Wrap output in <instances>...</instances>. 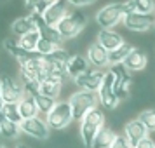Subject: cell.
Wrapping results in <instances>:
<instances>
[{
    "instance_id": "cell-28",
    "label": "cell",
    "mask_w": 155,
    "mask_h": 148,
    "mask_svg": "<svg viewBox=\"0 0 155 148\" xmlns=\"http://www.w3.org/2000/svg\"><path fill=\"white\" fill-rule=\"evenodd\" d=\"M2 112L5 115V119L11 120V122H14V124H18V126L23 122V117H21V113H19L18 103H4L2 105Z\"/></svg>"
},
{
    "instance_id": "cell-37",
    "label": "cell",
    "mask_w": 155,
    "mask_h": 148,
    "mask_svg": "<svg viewBox=\"0 0 155 148\" xmlns=\"http://www.w3.org/2000/svg\"><path fill=\"white\" fill-rule=\"evenodd\" d=\"M16 148H30L28 145H25V143H19V145H16Z\"/></svg>"
},
{
    "instance_id": "cell-15",
    "label": "cell",
    "mask_w": 155,
    "mask_h": 148,
    "mask_svg": "<svg viewBox=\"0 0 155 148\" xmlns=\"http://www.w3.org/2000/svg\"><path fill=\"white\" fill-rule=\"evenodd\" d=\"M96 38H98L96 42H98L99 45H103L108 52L115 51L117 47H120V45L124 44L122 35H120V33H117L115 30H99Z\"/></svg>"
},
{
    "instance_id": "cell-7",
    "label": "cell",
    "mask_w": 155,
    "mask_h": 148,
    "mask_svg": "<svg viewBox=\"0 0 155 148\" xmlns=\"http://www.w3.org/2000/svg\"><path fill=\"white\" fill-rule=\"evenodd\" d=\"M106 71L98 70V68H89L87 71H84L80 77L75 78V84L80 91H89V92H98L103 80H105Z\"/></svg>"
},
{
    "instance_id": "cell-10",
    "label": "cell",
    "mask_w": 155,
    "mask_h": 148,
    "mask_svg": "<svg viewBox=\"0 0 155 148\" xmlns=\"http://www.w3.org/2000/svg\"><path fill=\"white\" fill-rule=\"evenodd\" d=\"M19 131L31 136V138H35V140H47L51 129L47 126L45 119H42L38 115V117H33V119L23 120L21 124H19Z\"/></svg>"
},
{
    "instance_id": "cell-23",
    "label": "cell",
    "mask_w": 155,
    "mask_h": 148,
    "mask_svg": "<svg viewBox=\"0 0 155 148\" xmlns=\"http://www.w3.org/2000/svg\"><path fill=\"white\" fill-rule=\"evenodd\" d=\"M134 47L131 45V44L124 42L120 47H117L115 51H112V52H108V61H110V64H113V66H117V64H122L124 61H126V58L131 54V51H133Z\"/></svg>"
},
{
    "instance_id": "cell-9",
    "label": "cell",
    "mask_w": 155,
    "mask_h": 148,
    "mask_svg": "<svg viewBox=\"0 0 155 148\" xmlns=\"http://www.w3.org/2000/svg\"><path fill=\"white\" fill-rule=\"evenodd\" d=\"M122 25L131 31H147L155 25V12L152 14H140V12H129L124 16Z\"/></svg>"
},
{
    "instance_id": "cell-11",
    "label": "cell",
    "mask_w": 155,
    "mask_h": 148,
    "mask_svg": "<svg viewBox=\"0 0 155 148\" xmlns=\"http://www.w3.org/2000/svg\"><path fill=\"white\" fill-rule=\"evenodd\" d=\"M112 71L115 73V82H113V92L119 98V101L126 99L129 96V84H131V75L124 68V64L113 66Z\"/></svg>"
},
{
    "instance_id": "cell-8",
    "label": "cell",
    "mask_w": 155,
    "mask_h": 148,
    "mask_svg": "<svg viewBox=\"0 0 155 148\" xmlns=\"http://www.w3.org/2000/svg\"><path fill=\"white\" fill-rule=\"evenodd\" d=\"M0 85H2L4 103H19L23 96H25V89H23L21 80H16L11 75H4L0 78Z\"/></svg>"
},
{
    "instance_id": "cell-29",
    "label": "cell",
    "mask_w": 155,
    "mask_h": 148,
    "mask_svg": "<svg viewBox=\"0 0 155 148\" xmlns=\"http://www.w3.org/2000/svg\"><path fill=\"white\" fill-rule=\"evenodd\" d=\"M138 119L143 126L147 127V131H155V108H148V110H143L140 112Z\"/></svg>"
},
{
    "instance_id": "cell-39",
    "label": "cell",
    "mask_w": 155,
    "mask_h": 148,
    "mask_svg": "<svg viewBox=\"0 0 155 148\" xmlns=\"http://www.w3.org/2000/svg\"><path fill=\"white\" fill-rule=\"evenodd\" d=\"M0 105H4V98H2V85H0Z\"/></svg>"
},
{
    "instance_id": "cell-41",
    "label": "cell",
    "mask_w": 155,
    "mask_h": 148,
    "mask_svg": "<svg viewBox=\"0 0 155 148\" xmlns=\"http://www.w3.org/2000/svg\"><path fill=\"white\" fill-rule=\"evenodd\" d=\"M0 2H4V0H0Z\"/></svg>"
},
{
    "instance_id": "cell-6",
    "label": "cell",
    "mask_w": 155,
    "mask_h": 148,
    "mask_svg": "<svg viewBox=\"0 0 155 148\" xmlns=\"http://www.w3.org/2000/svg\"><path fill=\"white\" fill-rule=\"evenodd\" d=\"M113 82H115V73L112 70H108L105 75V80H103V84L98 91L99 105L106 110H115L117 105H119V98L113 92Z\"/></svg>"
},
{
    "instance_id": "cell-27",
    "label": "cell",
    "mask_w": 155,
    "mask_h": 148,
    "mask_svg": "<svg viewBox=\"0 0 155 148\" xmlns=\"http://www.w3.org/2000/svg\"><path fill=\"white\" fill-rule=\"evenodd\" d=\"M35 103H37V108H38V115L47 117V115L51 113V110L56 106L58 101L54 98H49V96L38 94V96H35Z\"/></svg>"
},
{
    "instance_id": "cell-5",
    "label": "cell",
    "mask_w": 155,
    "mask_h": 148,
    "mask_svg": "<svg viewBox=\"0 0 155 148\" xmlns=\"http://www.w3.org/2000/svg\"><path fill=\"white\" fill-rule=\"evenodd\" d=\"M71 120H73V113H71V106L68 101H58L56 106L45 117V122H47L49 129H54V131L66 129L71 124Z\"/></svg>"
},
{
    "instance_id": "cell-25",
    "label": "cell",
    "mask_w": 155,
    "mask_h": 148,
    "mask_svg": "<svg viewBox=\"0 0 155 148\" xmlns=\"http://www.w3.org/2000/svg\"><path fill=\"white\" fill-rule=\"evenodd\" d=\"M19 133H21L19 131V126L5 119V115L2 112V105H0V134L4 138H16Z\"/></svg>"
},
{
    "instance_id": "cell-19",
    "label": "cell",
    "mask_w": 155,
    "mask_h": 148,
    "mask_svg": "<svg viewBox=\"0 0 155 148\" xmlns=\"http://www.w3.org/2000/svg\"><path fill=\"white\" fill-rule=\"evenodd\" d=\"M115 138H117V133H115L113 129H110V127L103 126L101 131L96 134V138H94V141H92L91 148H112Z\"/></svg>"
},
{
    "instance_id": "cell-26",
    "label": "cell",
    "mask_w": 155,
    "mask_h": 148,
    "mask_svg": "<svg viewBox=\"0 0 155 148\" xmlns=\"http://www.w3.org/2000/svg\"><path fill=\"white\" fill-rule=\"evenodd\" d=\"M61 87H63V82L59 80H44L40 84V94L56 99L61 94Z\"/></svg>"
},
{
    "instance_id": "cell-32",
    "label": "cell",
    "mask_w": 155,
    "mask_h": 148,
    "mask_svg": "<svg viewBox=\"0 0 155 148\" xmlns=\"http://www.w3.org/2000/svg\"><path fill=\"white\" fill-rule=\"evenodd\" d=\"M56 49H58L56 44H52L51 40H47V38H42V37H40L38 45H37V54H38V56H49V54H52Z\"/></svg>"
},
{
    "instance_id": "cell-13",
    "label": "cell",
    "mask_w": 155,
    "mask_h": 148,
    "mask_svg": "<svg viewBox=\"0 0 155 148\" xmlns=\"http://www.w3.org/2000/svg\"><path fill=\"white\" fill-rule=\"evenodd\" d=\"M68 5H70V4H68L66 0H58L52 5H49L47 11L44 12L45 23H47L49 26H58V25L61 23V19L70 12V11H68Z\"/></svg>"
},
{
    "instance_id": "cell-16",
    "label": "cell",
    "mask_w": 155,
    "mask_h": 148,
    "mask_svg": "<svg viewBox=\"0 0 155 148\" xmlns=\"http://www.w3.org/2000/svg\"><path fill=\"white\" fill-rule=\"evenodd\" d=\"M4 49H5L7 54H11V56L14 58L19 64L25 63L26 59H30V58H33L37 54V52H28V51H25L21 45H19L18 38H5V40H4Z\"/></svg>"
},
{
    "instance_id": "cell-12",
    "label": "cell",
    "mask_w": 155,
    "mask_h": 148,
    "mask_svg": "<svg viewBox=\"0 0 155 148\" xmlns=\"http://www.w3.org/2000/svg\"><path fill=\"white\" fill-rule=\"evenodd\" d=\"M85 58H87V61H89V64L92 68H98V70H103L105 66L110 64V61H108V51L103 45H99L98 42L89 45V49L85 52Z\"/></svg>"
},
{
    "instance_id": "cell-40",
    "label": "cell",
    "mask_w": 155,
    "mask_h": 148,
    "mask_svg": "<svg viewBox=\"0 0 155 148\" xmlns=\"http://www.w3.org/2000/svg\"><path fill=\"white\" fill-rule=\"evenodd\" d=\"M0 148H5V145H4V141L0 140Z\"/></svg>"
},
{
    "instance_id": "cell-20",
    "label": "cell",
    "mask_w": 155,
    "mask_h": 148,
    "mask_svg": "<svg viewBox=\"0 0 155 148\" xmlns=\"http://www.w3.org/2000/svg\"><path fill=\"white\" fill-rule=\"evenodd\" d=\"M126 9H127V14L129 12L152 14V12H155V2L153 0H127Z\"/></svg>"
},
{
    "instance_id": "cell-1",
    "label": "cell",
    "mask_w": 155,
    "mask_h": 148,
    "mask_svg": "<svg viewBox=\"0 0 155 148\" xmlns=\"http://www.w3.org/2000/svg\"><path fill=\"white\" fill-rule=\"evenodd\" d=\"M103 126H105V113L99 106L92 108L91 112L80 120V140H82L85 148L92 146V141H94L96 134L101 131Z\"/></svg>"
},
{
    "instance_id": "cell-36",
    "label": "cell",
    "mask_w": 155,
    "mask_h": 148,
    "mask_svg": "<svg viewBox=\"0 0 155 148\" xmlns=\"http://www.w3.org/2000/svg\"><path fill=\"white\" fill-rule=\"evenodd\" d=\"M70 5H75V7H82V5H89V4H92L94 0H66Z\"/></svg>"
},
{
    "instance_id": "cell-31",
    "label": "cell",
    "mask_w": 155,
    "mask_h": 148,
    "mask_svg": "<svg viewBox=\"0 0 155 148\" xmlns=\"http://www.w3.org/2000/svg\"><path fill=\"white\" fill-rule=\"evenodd\" d=\"M23 5H25L26 11H30V14L37 12V14H42V16L47 11V7H49L44 0H23Z\"/></svg>"
},
{
    "instance_id": "cell-38",
    "label": "cell",
    "mask_w": 155,
    "mask_h": 148,
    "mask_svg": "<svg viewBox=\"0 0 155 148\" xmlns=\"http://www.w3.org/2000/svg\"><path fill=\"white\" fill-rule=\"evenodd\" d=\"M44 2H45V4H47V5H52V4H54V2H58V0H44Z\"/></svg>"
},
{
    "instance_id": "cell-2",
    "label": "cell",
    "mask_w": 155,
    "mask_h": 148,
    "mask_svg": "<svg viewBox=\"0 0 155 148\" xmlns=\"http://www.w3.org/2000/svg\"><path fill=\"white\" fill-rule=\"evenodd\" d=\"M68 103L71 106V113H73V120L84 119L92 108H96L99 103L98 92H89V91H77L73 92L68 99Z\"/></svg>"
},
{
    "instance_id": "cell-30",
    "label": "cell",
    "mask_w": 155,
    "mask_h": 148,
    "mask_svg": "<svg viewBox=\"0 0 155 148\" xmlns=\"http://www.w3.org/2000/svg\"><path fill=\"white\" fill-rule=\"evenodd\" d=\"M40 35H42V38H47V40H51L52 44H56L58 47H61V42H63V37H61V33L58 31L56 26H45V28L40 31Z\"/></svg>"
},
{
    "instance_id": "cell-4",
    "label": "cell",
    "mask_w": 155,
    "mask_h": 148,
    "mask_svg": "<svg viewBox=\"0 0 155 148\" xmlns=\"http://www.w3.org/2000/svg\"><path fill=\"white\" fill-rule=\"evenodd\" d=\"M85 25H87V18H85L84 12H80V11H70L61 19V23L58 25L56 28L61 33L63 40H70V38H75L85 28Z\"/></svg>"
},
{
    "instance_id": "cell-34",
    "label": "cell",
    "mask_w": 155,
    "mask_h": 148,
    "mask_svg": "<svg viewBox=\"0 0 155 148\" xmlns=\"http://www.w3.org/2000/svg\"><path fill=\"white\" fill-rule=\"evenodd\" d=\"M112 148H133V146H131L129 140L126 138V134H117V138L113 141Z\"/></svg>"
},
{
    "instance_id": "cell-17",
    "label": "cell",
    "mask_w": 155,
    "mask_h": 148,
    "mask_svg": "<svg viewBox=\"0 0 155 148\" xmlns=\"http://www.w3.org/2000/svg\"><path fill=\"white\" fill-rule=\"evenodd\" d=\"M89 68H91V64H89V61H87L85 56H82V54H71L70 61L66 64V73H68V77H71L75 80V78L80 77Z\"/></svg>"
},
{
    "instance_id": "cell-22",
    "label": "cell",
    "mask_w": 155,
    "mask_h": 148,
    "mask_svg": "<svg viewBox=\"0 0 155 148\" xmlns=\"http://www.w3.org/2000/svg\"><path fill=\"white\" fill-rule=\"evenodd\" d=\"M31 30H35V26H33V23H31V19H30V16L18 18V19L11 25V31H12V35H16L18 38H21L23 35L30 33Z\"/></svg>"
},
{
    "instance_id": "cell-14",
    "label": "cell",
    "mask_w": 155,
    "mask_h": 148,
    "mask_svg": "<svg viewBox=\"0 0 155 148\" xmlns=\"http://www.w3.org/2000/svg\"><path fill=\"white\" fill-rule=\"evenodd\" d=\"M124 134H126V138L129 140L131 146L136 148V145L148 136V131H147V127L140 122V119H133V120H129V122L124 124Z\"/></svg>"
},
{
    "instance_id": "cell-18",
    "label": "cell",
    "mask_w": 155,
    "mask_h": 148,
    "mask_svg": "<svg viewBox=\"0 0 155 148\" xmlns=\"http://www.w3.org/2000/svg\"><path fill=\"white\" fill-rule=\"evenodd\" d=\"M147 63H148L147 54L141 49H136V47H134V49L131 51V54L126 58V61L122 64H124V68H126L127 71H141L147 66Z\"/></svg>"
},
{
    "instance_id": "cell-24",
    "label": "cell",
    "mask_w": 155,
    "mask_h": 148,
    "mask_svg": "<svg viewBox=\"0 0 155 148\" xmlns=\"http://www.w3.org/2000/svg\"><path fill=\"white\" fill-rule=\"evenodd\" d=\"M40 31L38 30H31L30 33L26 35H23L21 38H18V42L21 45L25 51H28V52H37V45H38V40H40Z\"/></svg>"
},
{
    "instance_id": "cell-21",
    "label": "cell",
    "mask_w": 155,
    "mask_h": 148,
    "mask_svg": "<svg viewBox=\"0 0 155 148\" xmlns=\"http://www.w3.org/2000/svg\"><path fill=\"white\" fill-rule=\"evenodd\" d=\"M19 106V113H21L23 120H28V119H33V117H38V108H37V103H35V98L33 96H23V99L18 103Z\"/></svg>"
},
{
    "instance_id": "cell-35",
    "label": "cell",
    "mask_w": 155,
    "mask_h": 148,
    "mask_svg": "<svg viewBox=\"0 0 155 148\" xmlns=\"http://www.w3.org/2000/svg\"><path fill=\"white\" fill-rule=\"evenodd\" d=\"M136 148H155V141L152 140V138H145V140H141L138 145H136Z\"/></svg>"
},
{
    "instance_id": "cell-33",
    "label": "cell",
    "mask_w": 155,
    "mask_h": 148,
    "mask_svg": "<svg viewBox=\"0 0 155 148\" xmlns=\"http://www.w3.org/2000/svg\"><path fill=\"white\" fill-rule=\"evenodd\" d=\"M23 89H25V94L26 96H38L40 94V82H35V80H28V78H21Z\"/></svg>"
},
{
    "instance_id": "cell-3",
    "label": "cell",
    "mask_w": 155,
    "mask_h": 148,
    "mask_svg": "<svg viewBox=\"0 0 155 148\" xmlns=\"http://www.w3.org/2000/svg\"><path fill=\"white\" fill-rule=\"evenodd\" d=\"M127 14L126 2H117V4H108L103 9H99L96 14V23L101 30H113L119 23H122L124 16Z\"/></svg>"
}]
</instances>
